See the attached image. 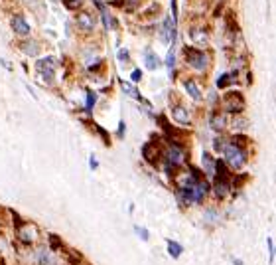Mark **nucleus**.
<instances>
[{
	"instance_id": "1",
	"label": "nucleus",
	"mask_w": 276,
	"mask_h": 265,
	"mask_svg": "<svg viewBox=\"0 0 276 265\" xmlns=\"http://www.w3.org/2000/svg\"><path fill=\"white\" fill-rule=\"evenodd\" d=\"M223 152H225V161L229 166H233L235 170L237 168H243L245 163H247V156H245V151L237 147V145H225L223 147Z\"/></svg>"
},
{
	"instance_id": "2",
	"label": "nucleus",
	"mask_w": 276,
	"mask_h": 265,
	"mask_svg": "<svg viewBox=\"0 0 276 265\" xmlns=\"http://www.w3.org/2000/svg\"><path fill=\"white\" fill-rule=\"evenodd\" d=\"M186 60H188L189 65H191L193 69H198V72L207 67V56H205V51L195 50V48H188V50H186Z\"/></svg>"
},
{
	"instance_id": "3",
	"label": "nucleus",
	"mask_w": 276,
	"mask_h": 265,
	"mask_svg": "<svg viewBox=\"0 0 276 265\" xmlns=\"http://www.w3.org/2000/svg\"><path fill=\"white\" fill-rule=\"evenodd\" d=\"M223 105H225L227 111H231V113H239V111H243V107H245V101H243L241 93H235V91H231V93H227V95H225V99H223Z\"/></svg>"
},
{
	"instance_id": "4",
	"label": "nucleus",
	"mask_w": 276,
	"mask_h": 265,
	"mask_svg": "<svg viewBox=\"0 0 276 265\" xmlns=\"http://www.w3.org/2000/svg\"><path fill=\"white\" fill-rule=\"evenodd\" d=\"M36 69H38L40 76L44 77L46 81H51V79H53V74H55V60H53V58L40 60V62L36 63Z\"/></svg>"
},
{
	"instance_id": "5",
	"label": "nucleus",
	"mask_w": 276,
	"mask_h": 265,
	"mask_svg": "<svg viewBox=\"0 0 276 265\" xmlns=\"http://www.w3.org/2000/svg\"><path fill=\"white\" fill-rule=\"evenodd\" d=\"M184 158H186V152L182 147H178V145H172L168 152H166V161H168V168L170 166H178V164L184 163Z\"/></svg>"
},
{
	"instance_id": "6",
	"label": "nucleus",
	"mask_w": 276,
	"mask_h": 265,
	"mask_svg": "<svg viewBox=\"0 0 276 265\" xmlns=\"http://www.w3.org/2000/svg\"><path fill=\"white\" fill-rule=\"evenodd\" d=\"M18 238H20V241H24V243H32V241H36V238H38V229H36V226L26 224V226H22L18 229Z\"/></svg>"
},
{
	"instance_id": "7",
	"label": "nucleus",
	"mask_w": 276,
	"mask_h": 265,
	"mask_svg": "<svg viewBox=\"0 0 276 265\" xmlns=\"http://www.w3.org/2000/svg\"><path fill=\"white\" fill-rule=\"evenodd\" d=\"M77 24L81 30H85V32H91L93 28H95V16L89 12H81L77 14Z\"/></svg>"
},
{
	"instance_id": "8",
	"label": "nucleus",
	"mask_w": 276,
	"mask_h": 265,
	"mask_svg": "<svg viewBox=\"0 0 276 265\" xmlns=\"http://www.w3.org/2000/svg\"><path fill=\"white\" fill-rule=\"evenodd\" d=\"M12 28H14V32H16L18 36H26V34L30 32V24L26 22L22 16H14V18H12Z\"/></svg>"
},
{
	"instance_id": "9",
	"label": "nucleus",
	"mask_w": 276,
	"mask_h": 265,
	"mask_svg": "<svg viewBox=\"0 0 276 265\" xmlns=\"http://www.w3.org/2000/svg\"><path fill=\"white\" fill-rule=\"evenodd\" d=\"M172 38H176V30H174V24H172V18H166L162 30V42L164 44H170Z\"/></svg>"
},
{
	"instance_id": "10",
	"label": "nucleus",
	"mask_w": 276,
	"mask_h": 265,
	"mask_svg": "<svg viewBox=\"0 0 276 265\" xmlns=\"http://www.w3.org/2000/svg\"><path fill=\"white\" fill-rule=\"evenodd\" d=\"M172 117H174V121L180 123V125H188L189 123V115L182 105H176V107L172 109Z\"/></svg>"
},
{
	"instance_id": "11",
	"label": "nucleus",
	"mask_w": 276,
	"mask_h": 265,
	"mask_svg": "<svg viewBox=\"0 0 276 265\" xmlns=\"http://www.w3.org/2000/svg\"><path fill=\"white\" fill-rule=\"evenodd\" d=\"M203 168H205V174L207 176H215V161L209 152H203Z\"/></svg>"
},
{
	"instance_id": "12",
	"label": "nucleus",
	"mask_w": 276,
	"mask_h": 265,
	"mask_svg": "<svg viewBox=\"0 0 276 265\" xmlns=\"http://www.w3.org/2000/svg\"><path fill=\"white\" fill-rule=\"evenodd\" d=\"M186 91H188V95L193 99V101H201V91H200V87L195 85V81L188 79V81H186Z\"/></svg>"
},
{
	"instance_id": "13",
	"label": "nucleus",
	"mask_w": 276,
	"mask_h": 265,
	"mask_svg": "<svg viewBox=\"0 0 276 265\" xmlns=\"http://www.w3.org/2000/svg\"><path fill=\"white\" fill-rule=\"evenodd\" d=\"M36 259H38L40 265H53V263H55V259L51 257V253L48 252V250H38V253H36Z\"/></svg>"
},
{
	"instance_id": "14",
	"label": "nucleus",
	"mask_w": 276,
	"mask_h": 265,
	"mask_svg": "<svg viewBox=\"0 0 276 265\" xmlns=\"http://www.w3.org/2000/svg\"><path fill=\"white\" fill-rule=\"evenodd\" d=\"M227 192H229V180L217 178V182H215V194H217L219 198H223Z\"/></svg>"
},
{
	"instance_id": "15",
	"label": "nucleus",
	"mask_w": 276,
	"mask_h": 265,
	"mask_svg": "<svg viewBox=\"0 0 276 265\" xmlns=\"http://www.w3.org/2000/svg\"><path fill=\"white\" fill-rule=\"evenodd\" d=\"M20 48H22V51L28 54V56H38V51H40L36 42H22V44H20Z\"/></svg>"
},
{
	"instance_id": "16",
	"label": "nucleus",
	"mask_w": 276,
	"mask_h": 265,
	"mask_svg": "<svg viewBox=\"0 0 276 265\" xmlns=\"http://www.w3.org/2000/svg\"><path fill=\"white\" fill-rule=\"evenodd\" d=\"M144 58H146V67L148 69H156L158 67V58L154 56L152 50H144Z\"/></svg>"
},
{
	"instance_id": "17",
	"label": "nucleus",
	"mask_w": 276,
	"mask_h": 265,
	"mask_svg": "<svg viewBox=\"0 0 276 265\" xmlns=\"http://www.w3.org/2000/svg\"><path fill=\"white\" fill-rule=\"evenodd\" d=\"M191 40H193L195 44H205V42H207L205 30H191Z\"/></svg>"
},
{
	"instance_id": "18",
	"label": "nucleus",
	"mask_w": 276,
	"mask_h": 265,
	"mask_svg": "<svg viewBox=\"0 0 276 265\" xmlns=\"http://www.w3.org/2000/svg\"><path fill=\"white\" fill-rule=\"evenodd\" d=\"M223 127H225V117H223V115H219V113L213 115V117H211V129L221 131Z\"/></svg>"
},
{
	"instance_id": "19",
	"label": "nucleus",
	"mask_w": 276,
	"mask_h": 265,
	"mask_svg": "<svg viewBox=\"0 0 276 265\" xmlns=\"http://www.w3.org/2000/svg\"><path fill=\"white\" fill-rule=\"evenodd\" d=\"M182 252H184V250H182V245H180V243H176V241H168V253H170V255H172V257H180V255H182Z\"/></svg>"
},
{
	"instance_id": "20",
	"label": "nucleus",
	"mask_w": 276,
	"mask_h": 265,
	"mask_svg": "<svg viewBox=\"0 0 276 265\" xmlns=\"http://www.w3.org/2000/svg\"><path fill=\"white\" fill-rule=\"evenodd\" d=\"M50 241H51V250H62L63 248V243L60 241L57 236H50Z\"/></svg>"
},
{
	"instance_id": "21",
	"label": "nucleus",
	"mask_w": 276,
	"mask_h": 265,
	"mask_svg": "<svg viewBox=\"0 0 276 265\" xmlns=\"http://www.w3.org/2000/svg\"><path fill=\"white\" fill-rule=\"evenodd\" d=\"M174 62H176V58H174V50H170L168 58H166V65H168V69H170V72L174 69Z\"/></svg>"
},
{
	"instance_id": "22",
	"label": "nucleus",
	"mask_w": 276,
	"mask_h": 265,
	"mask_svg": "<svg viewBox=\"0 0 276 265\" xmlns=\"http://www.w3.org/2000/svg\"><path fill=\"white\" fill-rule=\"evenodd\" d=\"M140 4V0H126L125 2V8L128 12H132V10H136V6Z\"/></svg>"
},
{
	"instance_id": "23",
	"label": "nucleus",
	"mask_w": 276,
	"mask_h": 265,
	"mask_svg": "<svg viewBox=\"0 0 276 265\" xmlns=\"http://www.w3.org/2000/svg\"><path fill=\"white\" fill-rule=\"evenodd\" d=\"M123 89H125V93H128L130 97H138V91L132 85H128V83H123Z\"/></svg>"
},
{
	"instance_id": "24",
	"label": "nucleus",
	"mask_w": 276,
	"mask_h": 265,
	"mask_svg": "<svg viewBox=\"0 0 276 265\" xmlns=\"http://www.w3.org/2000/svg\"><path fill=\"white\" fill-rule=\"evenodd\" d=\"M231 81H233V79H231V76H223V77H219L217 85H219V89H221V87H227V85H229Z\"/></svg>"
},
{
	"instance_id": "25",
	"label": "nucleus",
	"mask_w": 276,
	"mask_h": 265,
	"mask_svg": "<svg viewBox=\"0 0 276 265\" xmlns=\"http://www.w3.org/2000/svg\"><path fill=\"white\" fill-rule=\"evenodd\" d=\"M268 252H270V261H274V241L268 238Z\"/></svg>"
},
{
	"instance_id": "26",
	"label": "nucleus",
	"mask_w": 276,
	"mask_h": 265,
	"mask_svg": "<svg viewBox=\"0 0 276 265\" xmlns=\"http://www.w3.org/2000/svg\"><path fill=\"white\" fill-rule=\"evenodd\" d=\"M136 234H138V236H140V238H142L144 241L148 240V232H146L144 227H136Z\"/></svg>"
},
{
	"instance_id": "27",
	"label": "nucleus",
	"mask_w": 276,
	"mask_h": 265,
	"mask_svg": "<svg viewBox=\"0 0 276 265\" xmlns=\"http://www.w3.org/2000/svg\"><path fill=\"white\" fill-rule=\"evenodd\" d=\"M119 60H121V62H128V51L126 50L119 51Z\"/></svg>"
},
{
	"instance_id": "28",
	"label": "nucleus",
	"mask_w": 276,
	"mask_h": 265,
	"mask_svg": "<svg viewBox=\"0 0 276 265\" xmlns=\"http://www.w3.org/2000/svg\"><path fill=\"white\" fill-rule=\"evenodd\" d=\"M93 103H95V95H93V93H89L87 95V109L93 107Z\"/></svg>"
},
{
	"instance_id": "29",
	"label": "nucleus",
	"mask_w": 276,
	"mask_h": 265,
	"mask_svg": "<svg viewBox=\"0 0 276 265\" xmlns=\"http://www.w3.org/2000/svg\"><path fill=\"white\" fill-rule=\"evenodd\" d=\"M130 79H132L134 83H136V81H140V69H134V72H132V77H130Z\"/></svg>"
}]
</instances>
